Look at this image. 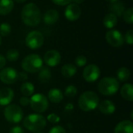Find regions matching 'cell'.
Instances as JSON below:
<instances>
[{
  "instance_id": "6da1fadb",
  "label": "cell",
  "mask_w": 133,
  "mask_h": 133,
  "mask_svg": "<svg viewBox=\"0 0 133 133\" xmlns=\"http://www.w3.org/2000/svg\"><path fill=\"white\" fill-rule=\"evenodd\" d=\"M21 17L23 22L26 26H36L41 22V12L36 4L30 2L23 6L21 12Z\"/></svg>"
},
{
  "instance_id": "7a4b0ae2",
  "label": "cell",
  "mask_w": 133,
  "mask_h": 133,
  "mask_svg": "<svg viewBox=\"0 0 133 133\" xmlns=\"http://www.w3.org/2000/svg\"><path fill=\"white\" fill-rule=\"evenodd\" d=\"M100 99L94 91H86L79 98V107L83 111H91L98 107Z\"/></svg>"
},
{
  "instance_id": "3957f363",
  "label": "cell",
  "mask_w": 133,
  "mask_h": 133,
  "mask_svg": "<svg viewBox=\"0 0 133 133\" xmlns=\"http://www.w3.org/2000/svg\"><path fill=\"white\" fill-rule=\"evenodd\" d=\"M47 125L46 118L39 114H30L23 120V126L30 132H38Z\"/></svg>"
},
{
  "instance_id": "277c9868",
  "label": "cell",
  "mask_w": 133,
  "mask_h": 133,
  "mask_svg": "<svg viewBox=\"0 0 133 133\" xmlns=\"http://www.w3.org/2000/svg\"><path fill=\"white\" fill-rule=\"evenodd\" d=\"M120 85L117 79L109 76L103 78L98 83V91L104 96H111L115 94L119 90Z\"/></svg>"
},
{
  "instance_id": "5b68a950",
  "label": "cell",
  "mask_w": 133,
  "mask_h": 133,
  "mask_svg": "<svg viewBox=\"0 0 133 133\" xmlns=\"http://www.w3.org/2000/svg\"><path fill=\"white\" fill-rule=\"evenodd\" d=\"M21 66L23 69L26 72H38L43 67V60L38 55L30 54L23 59Z\"/></svg>"
},
{
  "instance_id": "8992f818",
  "label": "cell",
  "mask_w": 133,
  "mask_h": 133,
  "mask_svg": "<svg viewBox=\"0 0 133 133\" xmlns=\"http://www.w3.org/2000/svg\"><path fill=\"white\" fill-rule=\"evenodd\" d=\"M4 116L6 121L10 123L16 124L22 121L23 117V111L22 108L16 104H9L5 108Z\"/></svg>"
},
{
  "instance_id": "52a82bcc",
  "label": "cell",
  "mask_w": 133,
  "mask_h": 133,
  "mask_svg": "<svg viewBox=\"0 0 133 133\" xmlns=\"http://www.w3.org/2000/svg\"><path fill=\"white\" fill-rule=\"evenodd\" d=\"M30 105L33 111L37 113H43L48 110V100L43 94H36L31 96Z\"/></svg>"
},
{
  "instance_id": "ba28073f",
  "label": "cell",
  "mask_w": 133,
  "mask_h": 133,
  "mask_svg": "<svg viewBox=\"0 0 133 133\" xmlns=\"http://www.w3.org/2000/svg\"><path fill=\"white\" fill-rule=\"evenodd\" d=\"M44 41V37L43 34L40 31L37 30H34L30 32L25 39V43L26 45L32 49V50H36L40 48Z\"/></svg>"
},
{
  "instance_id": "9c48e42d",
  "label": "cell",
  "mask_w": 133,
  "mask_h": 133,
  "mask_svg": "<svg viewBox=\"0 0 133 133\" xmlns=\"http://www.w3.org/2000/svg\"><path fill=\"white\" fill-rule=\"evenodd\" d=\"M105 38L107 42L115 48H118L123 45L125 41H124V37L122 34L121 32H119L118 30H110L106 33Z\"/></svg>"
},
{
  "instance_id": "30bf717a",
  "label": "cell",
  "mask_w": 133,
  "mask_h": 133,
  "mask_svg": "<svg viewBox=\"0 0 133 133\" xmlns=\"http://www.w3.org/2000/svg\"><path fill=\"white\" fill-rule=\"evenodd\" d=\"M101 76L100 68L94 64H90L85 67L83 72V79L89 83H94L97 81Z\"/></svg>"
},
{
  "instance_id": "8fae6325",
  "label": "cell",
  "mask_w": 133,
  "mask_h": 133,
  "mask_svg": "<svg viewBox=\"0 0 133 133\" xmlns=\"http://www.w3.org/2000/svg\"><path fill=\"white\" fill-rule=\"evenodd\" d=\"M17 71L12 67L2 69L0 72V80L7 85L13 84L17 80Z\"/></svg>"
},
{
  "instance_id": "7c38bea8",
  "label": "cell",
  "mask_w": 133,
  "mask_h": 133,
  "mask_svg": "<svg viewBox=\"0 0 133 133\" xmlns=\"http://www.w3.org/2000/svg\"><path fill=\"white\" fill-rule=\"evenodd\" d=\"M61 55L56 50H49L44 55V62L48 66L55 67L61 62Z\"/></svg>"
},
{
  "instance_id": "4fadbf2b",
  "label": "cell",
  "mask_w": 133,
  "mask_h": 133,
  "mask_svg": "<svg viewBox=\"0 0 133 133\" xmlns=\"http://www.w3.org/2000/svg\"><path fill=\"white\" fill-rule=\"evenodd\" d=\"M81 16L80 7L74 3H70L67 5L65 10V16L69 21H76Z\"/></svg>"
},
{
  "instance_id": "5bb4252c",
  "label": "cell",
  "mask_w": 133,
  "mask_h": 133,
  "mask_svg": "<svg viewBox=\"0 0 133 133\" xmlns=\"http://www.w3.org/2000/svg\"><path fill=\"white\" fill-rule=\"evenodd\" d=\"M14 92L9 87H4L0 90V105L7 106L13 100Z\"/></svg>"
},
{
  "instance_id": "9a60e30c",
  "label": "cell",
  "mask_w": 133,
  "mask_h": 133,
  "mask_svg": "<svg viewBox=\"0 0 133 133\" xmlns=\"http://www.w3.org/2000/svg\"><path fill=\"white\" fill-rule=\"evenodd\" d=\"M98 107H99L100 111L105 115H112L115 111V109H116L115 104L110 100L103 101L102 102L99 103Z\"/></svg>"
},
{
  "instance_id": "2e32d148",
  "label": "cell",
  "mask_w": 133,
  "mask_h": 133,
  "mask_svg": "<svg viewBox=\"0 0 133 133\" xmlns=\"http://www.w3.org/2000/svg\"><path fill=\"white\" fill-rule=\"evenodd\" d=\"M115 133H133V123L129 120L120 122L115 129Z\"/></svg>"
},
{
  "instance_id": "e0dca14e",
  "label": "cell",
  "mask_w": 133,
  "mask_h": 133,
  "mask_svg": "<svg viewBox=\"0 0 133 133\" xmlns=\"http://www.w3.org/2000/svg\"><path fill=\"white\" fill-rule=\"evenodd\" d=\"M59 19V13L55 9H49L44 15V22L48 25L55 24Z\"/></svg>"
},
{
  "instance_id": "ac0fdd59",
  "label": "cell",
  "mask_w": 133,
  "mask_h": 133,
  "mask_svg": "<svg viewBox=\"0 0 133 133\" xmlns=\"http://www.w3.org/2000/svg\"><path fill=\"white\" fill-rule=\"evenodd\" d=\"M48 97L49 101L53 104H58L62 101L64 98L63 93L61 90L58 88H53L51 89L48 94Z\"/></svg>"
},
{
  "instance_id": "d6986e66",
  "label": "cell",
  "mask_w": 133,
  "mask_h": 133,
  "mask_svg": "<svg viewBox=\"0 0 133 133\" xmlns=\"http://www.w3.org/2000/svg\"><path fill=\"white\" fill-rule=\"evenodd\" d=\"M13 7V0H0V15H8L12 11Z\"/></svg>"
},
{
  "instance_id": "ffe728a7",
  "label": "cell",
  "mask_w": 133,
  "mask_h": 133,
  "mask_svg": "<svg viewBox=\"0 0 133 133\" xmlns=\"http://www.w3.org/2000/svg\"><path fill=\"white\" fill-rule=\"evenodd\" d=\"M121 95L127 101H133V87L131 83H125L121 88Z\"/></svg>"
},
{
  "instance_id": "44dd1931",
  "label": "cell",
  "mask_w": 133,
  "mask_h": 133,
  "mask_svg": "<svg viewBox=\"0 0 133 133\" xmlns=\"http://www.w3.org/2000/svg\"><path fill=\"white\" fill-rule=\"evenodd\" d=\"M109 9H110V11L111 12V13H113L116 16H122L123 15L124 12L125 11V4L119 1H118L115 3H111Z\"/></svg>"
},
{
  "instance_id": "7402d4cb",
  "label": "cell",
  "mask_w": 133,
  "mask_h": 133,
  "mask_svg": "<svg viewBox=\"0 0 133 133\" xmlns=\"http://www.w3.org/2000/svg\"><path fill=\"white\" fill-rule=\"evenodd\" d=\"M103 23L104 25V26L108 29H112L114 28L117 23H118V18L115 15H114L113 13L110 12L108 13L103 20Z\"/></svg>"
},
{
  "instance_id": "603a6c76",
  "label": "cell",
  "mask_w": 133,
  "mask_h": 133,
  "mask_svg": "<svg viewBox=\"0 0 133 133\" xmlns=\"http://www.w3.org/2000/svg\"><path fill=\"white\" fill-rule=\"evenodd\" d=\"M77 69L76 66L73 64H65L62 67L61 72L64 77L71 78L76 73Z\"/></svg>"
},
{
  "instance_id": "cb8c5ba5",
  "label": "cell",
  "mask_w": 133,
  "mask_h": 133,
  "mask_svg": "<svg viewBox=\"0 0 133 133\" xmlns=\"http://www.w3.org/2000/svg\"><path fill=\"white\" fill-rule=\"evenodd\" d=\"M51 78V70L48 67H42L38 72V79L42 83H48Z\"/></svg>"
},
{
  "instance_id": "d4e9b609",
  "label": "cell",
  "mask_w": 133,
  "mask_h": 133,
  "mask_svg": "<svg viewBox=\"0 0 133 133\" xmlns=\"http://www.w3.org/2000/svg\"><path fill=\"white\" fill-rule=\"evenodd\" d=\"M20 92L24 97L32 96L34 92V86L30 82H24L20 87Z\"/></svg>"
},
{
  "instance_id": "484cf974",
  "label": "cell",
  "mask_w": 133,
  "mask_h": 133,
  "mask_svg": "<svg viewBox=\"0 0 133 133\" xmlns=\"http://www.w3.org/2000/svg\"><path fill=\"white\" fill-rule=\"evenodd\" d=\"M130 70L125 67H122L120 68L118 72H117V77L118 79L122 81V82H125L127 81L129 77H130Z\"/></svg>"
},
{
  "instance_id": "4316f807",
  "label": "cell",
  "mask_w": 133,
  "mask_h": 133,
  "mask_svg": "<svg viewBox=\"0 0 133 133\" xmlns=\"http://www.w3.org/2000/svg\"><path fill=\"white\" fill-rule=\"evenodd\" d=\"M19 56V53L16 49L12 48L6 52V59L9 62H16Z\"/></svg>"
},
{
  "instance_id": "83f0119b",
  "label": "cell",
  "mask_w": 133,
  "mask_h": 133,
  "mask_svg": "<svg viewBox=\"0 0 133 133\" xmlns=\"http://www.w3.org/2000/svg\"><path fill=\"white\" fill-rule=\"evenodd\" d=\"M12 28L8 23H2L0 25V36L6 37L11 33Z\"/></svg>"
},
{
  "instance_id": "f1b7e54d",
  "label": "cell",
  "mask_w": 133,
  "mask_h": 133,
  "mask_svg": "<svg viewBox=\"0 0 133 133\" xmlns=\"http://www.w3.org/2000/svg\"><path fill=\"white\" fill-rule=\"evenodd\" d=\"M123 19L125 22H126L129 24H132L133 23V9L129 8L127 10H125L123 13Z\"/></svg>"
},
{
  "instance_id": "f546056e",
  "label": "cell",
  "mask_w": 133,
  "mask_h": 133,
  "mask_svg": "<svg viewBox=\"0 0 133 133\" xmlns=\"http://www.w3.org/2000/svg\"><path fill=\"white\" fill-rule=\"evenodd\" d=\"M77 94V88L73 85H69L65 88V95L67 97H74Z\"/></svg>"
},
{
  "instance_id": "4dcf8cb0",
  "label": "cell",
  "mask_w": 133,
  "mask_h": 133,
  "mask_svg": "<svg viewBox=\"0 0 133 133\" xmlns=\"http://www.w3.org/2000/svg\"><path fill=\"white\" fill-rule=\"evenodd\" d=\"M76 65L79 67H83L84 65H86L87 62V59L85 56L83 55H79L78 56L76 60H75Z\"/></svg>"
},
{
  "instance_id": "1f68e13d",
  "label": "cell",
  "mask_w": 133,
  "mask_h": 133,
  "mask_svg": "<svg viewBox=\"0 0 133 133\" xmlns=\"http://www.w3.org/2000/svg\"><path fill=\"white\" fill-rule=\"evenodd\" d=\"M124 41L129 44V45H132L133 44V30H129L124 37Z\"/></svg>"
},
{
  "instance_id": "d6a6232c",
  "label": "cell",
  "mask_w": 133,
  "mask_h": 133,
  "mask_svg": "<svg viewBox=\"0 0 133 133\" xmlns=\"http://www.w3.org/2000/svg\"><path fill=\"white\" fill-rule=\"evenodd\" d=\"M47 120L49 122H51V123H58V122H60V117L59 116H58L56 114H55V113H52V114H50V115H48V117H47Z\"/></svg>"
},
{
  "instance_id": "836d02e7",
  "label": "cell",
  "mask_w": 133,
  "mask_h": 133,
  "mask_svg": "<svg viewBox=\"0 0 133 133\" xmlns=\"http://www.w3.org/2000/svg\"><path fill=\"white\" fill-rule=\"evenodd\" d=\"M73 110H74V105L71 103L67 104L64 108V114L65 115H69L72 114Z\"/></svg>"
},
{
  "instance_id": "e575fe53",
  "label": "cell",
  "mask_w": 133,
  "mask_h": 133,
  "mask_svg": "<svg viewBox=\"0 0 133 133\" xmlns=\"http://www.w3.org/2000/svg\"><path fill=\"white\" fill-rule=\"evenodd\" d=\"M48 133H66V132H65V129L62 126L57 125V126L51 128Z\"/></svg>"
},
{
  "instance_id": "d590c367",
  "label": "cell",
  "mask_w": 133,
  "mask_h": 133,
  "mask_svg": "<svg viewBox=\"0 0 133 133\" xmlns=\"http://www.w3.org/2000/svg\"><path fill=\"white\" fill-rule=\"evenodd\" d=\"M28 79V76L26 72H20L19 73H17V79L21 81V82H25Z\"/></svg>"
},
{
  "instance_id": "8d00e7d4",
  "label": "cell",
  "mask_w": 133,
  "mask_h": 133,
  "mask_svg": "<svg viewBox=\"0 0 133 133\" xmlns=\"http://www.w3.org/2000/svg\"><path fill=\"white\" fill-rule=\"evenodd\" d=\"M55 4L58 5H66L71 3L72 0H51Z\"/></svg>"
},
{
  "instance_id": "74e56055",
  "label": "cell",
  "mask_w": 133,
  "mask_h": 133,
  "mask_svg": "<svg viewBox=\"0 0 133 133\" xmlns=\"http://www.w3.org/2000/svg\"><path fill=\"white\" fill-rule=\"evenodd\" d=\"M19 104L22 105V106H23V107H26V106H27L28 104H30V99L27 97H20V99H19Z\"/></svg>"
},
{
  "instance_id": "f35d334b",
  "label": "cell",
  "mask_w": 133,
  "mask_h": 133,
  "mask_svg": "<svg viewBox=\"0 0 133 133\" xmlns=\"http://www.w3.org/2000/svg\"><path fill=\"white\" fill-rule=\"evenodd\" d=\"M9 133H24V130L22 127L20 126H14L12 127Z\"/></svg>"
},
{
  "instance_id": "ab89813d",
  "label": "cell",
  "mask_w": 133,
  "mask_h": 133,
  "mask_svg": "<svg viewBox=\"0 0 133 133\" xmlns=\"http://www.w3.org/2000/svg\"><path fill=\"white\" fill-rule=\"evenodd\" d=\"M5 64H6V58L2 55H0V69H2V68H4Z\"/></svg>"
},
{
  "instance_id": "60d3db41",
  "label": "cell",
  "mask_w": 133,
  "mask_h": 133,
  "mask_svg": "<svg viewBox=\"0 0 133 133\" xmlns=\"http://www.w3.org/2000/svg\"><path fill=\"white\" fill-rule=\"evenodd\" d=\"M85 0H72V2L74 3V4H76V5H79V4H81L84 2Z\"/></svg>"
},
{
  "instance_id": "b9f144b4",
  "label": "cell",
  "mask_w": 133,
  "mask_h": 133,
  "mask_svg": "<svg viewBox=\"0 0 133 133\" xmlns=\"http://www.w3.org/2000/svg\"><path fill=\"white\" fill-rule=\"evenodd\" d=\"M13 1H15V2H16L18 3H23V2H26V0H13Z\"/></svg>"
},
{
  "instance_id": "7bdbcfd3",
  "label": "cell",
  "mask_w": 133,
  "mask_h": 133,
  "mask_svg": "<svg viewBox=\"0 0 133 133\" xmlns=\"http://www.w3.org/2000/svg\"><path fill=\"white\" fill-rule=\"evenodd\" d=\"M106 1L108 2H110V3H115V2H118V0H106Z\"/></svg>"
},
{
  "instance_id": "ee69618b",
  "label": "cell",
  "mask_w": 133,
  "mask_h": 133,
  "mask_svg": "<svg viewBox=\"0 0 133 133\" xmlns=\"http://www.w3.org/2000/svg\"><path fill=\"white\" fill-rule=\"evenodd\" d=\"M2 44V38H1V36H0V46Z\"/></svg>"
},
{
  "instance_id": "f6af8a7d",
  "label": "cell",
  "mask_w": 133,
  "mask_h": 133,
  "mask_svg": "<svg viewBox=\"0 0 133 133\" xmlns=\"http://www.w3.org/2000/svg\"><path fill=\"white\" fill-rule=\"evenodd\" d=\"M36 133H41V132H36Z\"/></svg>"
}]
</instances>
